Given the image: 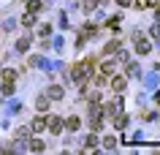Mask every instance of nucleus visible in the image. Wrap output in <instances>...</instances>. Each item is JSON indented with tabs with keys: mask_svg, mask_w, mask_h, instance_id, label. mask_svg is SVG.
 <instances>
[{
	"mask_svg": "<svg viewBox=\"0 0 160 155\" xmlns=\"http://www.w3.org/2000/svg\"><path fill=\"white\" fill-rule=\"evenodd\" d=\"M119 49H122V44H119V41H109L106 46H103V54H117Z\"/></svg>",
	"mask_w": 160,
	"mask_h": 155,
	"instance_id": "obj_6",
	"label": "nucleus"
},
{
	"mask_svg": "<svg viewBox=\"0 0 160 155\" xmlns=\"http://www.w3.org/2000/svg\"><path fill=\"white\" fill-rule=\"evenodd\" d=\"M106 3H109V0H98V6H106Z\"/></svg>",
	"mask_w": 160,
	"mask_h": 155,
	"instance_id": "obj_26",
	"label": "nucleus"
},
{
	"mask_svg": "<svg viewBox=\"0 0 160 155\" xmlns=\"http://www.w3.org/2000/svg\"><path fill=\"white\" fill-rule=\"evenodd\" d=\"M46 125H49V131H52V133H60V131L65 128V122L60 120V117H49V120H46Z\"/></svg>",
	"mask_w": 160,
	"mask_h": 155,
	"instance_id": "obj_4",
	"label": "nucleus"
},
{
	"mask_svg": "<svg viewBox=\"0 0 160 155\" xmlns=\"http://www.w3.org/2000/svg\"><path fill=\"white\" fill-rule=\"evenodd\" d=\"M101 142H103V147H106V150H114V144H117V142H114V136H103Z\"/></svg>",
	"mask_w": 160,
	"mask_h": 155,
	"instance_id": "obj_16",
	"label": "nucleus"
},
{
	"mask_svg": "<svg viewBox=\"0 0 160 155\" xmlns=\"http://www.w3.org/2000/svg\"><path fill=\"white\" fill-rule=\"evenodd\" d=\"M62 95H65V90L60 85H52L49 90H46V98H49V101H62Z\"/></svg>",
	"mask_w": 160,
	"mask_h": 155,
	"instance_id": "obj_3",
	"label": "nucleus"
},
{
	"mask_svg": "<svg viewBox=\"0 0 160 155\" xmlns=\"http://www.w3.org/2000/svg\"><path fill=\"white\" fill-rule=\"evenodd\" d=\"M30 133H33V128H19L17 131V139H19V142H25V139H30Z\"/></svg>",
	"mask_w": 160,
	"mask_h": 155,
	"instance_id": "obj_13",
	"label": "nucleus"
},
{
	"mask_svg": "<svg viewBox=\"0 0 160 155\" xmlns=\"http://www.w3.org/2000/svg\"><path fill=\"white\" fill-rule=\"evenodd\" d=\"M3 93H6V95L14 93V82H6V85H3Z\"/></svg>",
	"mask_w": 160,
	"mask_h": 155,
	"instance_id": "obj_21",
	"label": "nucleus"
},
{
	"mask_svg": "<svg viewBox=\"0 0 160 155\" xmlns=\"http://www.w3.org/2000/svg\"><path fill=\"white\" fill-rule=\"evenodd\" d=\"M114 128H128V114H117V117H114Z\"/></svg>",
	"mask_w": 160,
	"mask_h": 155,
	"instance_id": "obj_7",
	"label": "nucleus"
},
{
	"mask_svg": "<svg viewBox=\"0 0 160 155\" xmlns=\"http://www.w3.org/2000/svg\"><path fill=\"white\" fill-rule=\"evenodd\" d=\"M155 101H158V103H160V93H158V95H155Z\"/></svg>",
	"mask_w": 160,
	"mask_h": 155,
	"instance_id": "obj_27",
	"label": "nucleus"
},
{
	"mask_svg": "<svg viewBox=\"0 0 160 155\" xmlns=\"http://www.w3.org/2000/svg\"><path fill=\"white\" fill-rule=\"evenodd\" d=\"M136 8L144 11V8H152V0H136Z\"/></svg>",
	"mask_w": 160,
	"mask_h": 155,
	"instance_id": "obj_18",
	"label": "nucleus"
},
{
	"mask_svg": "<svg viewBox=\"0 0 160 155\" xmlns=\"http://www.w3.org/2000/svg\"><path fill=\"white\" fill-rule=\"evenodd\" d=\"M27 46H30V38H27V35H25V38H19V44H17V49H19V52H25Z\"/></svg>",
	"mask_w": 160,
	"mask_h": 155,
	"instance_id": "obj_19",
	"label": "nucleus"
},
{
	"mask_svg": "<svg viewBox=\"0 0 160 155\" xmlns=\"http://www.w3.org/2000/svg\"><path fill=\"white\" fill-rule=\"evenodd\" d=\"M90 74H92V60L87 57V60L76 63L73 71H71V76H73V82H79V85H84L87 79H90Z\"/></svg>",
	"mask_w": 160,
	"mask_h": 155,
	"instance_id": "obj_1",
	"label": "nucleus"
},
{
	"mask_svg": "<svg viewBox=\"0 0 160 155\" xmlns=\"http://www.w3.org/2000/svg\"><path fill=\"white\" fill-rule=\"evenodd\" d=\"M65 128L68 131H79V117H68V120H65Z\"/></svg>",
	"mask_w": 160,
	"mask_h": 155,
	"instance_id": "obj_12",
	"label": "nucleus"
},
{
	"mask_svg": "<svg viewBox=\"0 0 160 155\" xmlns=\"http://www.w3.org/2000/svg\"><path fill=\"white\" fill-rule=\"evenodd\" d=\"M133 41H136V52H138V54H149V52H152V44L147 41V38H144L138 30L133 33Z\"/></svg>",
	"mask_w": 160,
	"mask_h": 155,
	"instance_id": "obj_2",
	"label": "nucleus"
},
{
	"mask_svg": "<svg viewBox=\"0 0 160 155\" xmlns=\"http://www.w3.org/2000/svg\"><path fill=\"white\" fill-rule=\"evenodd\" d=\"M35 106H38V109H41V112H43V109L49 106V98H38V101H35Z\"/></svg>",
	"mask_w": 160,
	"mask_h": 155,
	"instance_id": "obj_20",
	"label": "nucleus"
},
{
	"mask_svg": "<svg viewBox=\"0 0 160 155\" xmlns=\"http://www.w3.org/2000/svg\"><path fill=\"white\" fill-rule=\"evenodd\" d=\"M22 25H25V27H33L35 25V14H33V11H27L25 17H22Z\"/></svg>",
	"mask_w": 160,
	"mask_h": 155,
	"instance_id": "obj_10",
	"label": "nucleus"
},
{
	"mask_svg": "<svg viewBox=\"0 0 160 155\" xmlns=\"http://www.w3.org/2000/svg\"><path fill=\"white\" fill-rule=\"evenodd\" d=\"M30 150H35V152H41V150H43V142H30Z\"/></svg>",
	"mask_w": 160,
	"mask_h": 155,
	"instance_id": "obj_22",
	"label": "nucleus"
},
{
	"mask_svg": "<svg viewBox=\"0 0 160 155\" xmlns=\"http://www.w3.org/2000/svg\"><path fill=\"white\" fill-rule=\"evenodd\" d=\"M95 144H98V136L92 133V136H87V142H84V150H92Z\"/></svg>",
	"mask_w": 160,
	"mask_h": 155,
	"instance_id": "obj_17",
	"label": "nucleus"
},
{
	"mask_svg": "<svg viewBox=\"0 0 160 155\" xmlns=\"http://www.w3.org/2000/svg\"><path fill=\"white\" fill-rule=\"evenodd\" d=\"M125 85H128L125 76H114V79H111V90H114V93H122V90H125Z\"/></svg>",
	"mask_w": 160,
	"mask_h": 155,
	"instance_id": "obj_5",
	"label": "nucleus"
},
{
	"mask_svg": "<svg viewBox=\"0 0 160 155\" xmlns=\"http://www.w3.org/2000/svg\"><path fill=\"white\" fill-rule=\"evenodd\" d=\"M114 3H117V6H122V8H128V6H130V0H114Z\"/></svg>",
	"mask_w": 160,
	"mask_h": 155,
	"instance_id": "obj_25",
	"label": "nucleus"
},
{
	"mask_svg": "<svg viewBox=\"0 0 160 155\" xmlns=\"http://www.w3.org/2000/svg\"><path fill=\"white\" fill-rule=\"evenodd\" d=\"M49 33H52V25H43V27H41V35H43V38H46V35H49Z\"/></svg>",
	"mask_w": 160,
	"mask_h": 155,
	"instance_id": "obj_23",
	"label": "nucleus"
},
{
	"mask_svg": "<svg viewBox=\"0 0 160 155\" xmlns=\"http://www.w3.org/2000/svg\"><path fill=\"white\" fill-rule=\"evenodd\" d=\"M27 8L33 11V14H38V11L43 8V3H41V0H30V3H27Z\"/></svg>",
	"mask_w": 160,
	"mask_h": 155,
	"instance_id": "obj_14",
	"label": "nucleus"
},
{
	"mask_svg": "<svg viewBox=\"0 0 160 155\" xmlns=\"http://www.w3.org/2000/svg\"><path fill=\"white\" fill-rule=\"evenodd\" d=\"M114 68H117V65H114V63H103V65H101V74H103V76H111V74H114Z\"/></svg>",
	"mask_w": 160,
	"mask_h": 155,
	"instance_id": "obj_9",
	"label": "nucleus"
},
{
	"mask_svg": "<svg viewBox=\"0 0 160 155\" xmlns=\"http://www.w3.org/2000/svg\"><path fill=\"white\" fill-rule=\"evenodd\" d=\"M14 79H17V71H14V68H6V71H3V82H14Z\"/></svg>",
	"mask_w": 160,
	"mask_h": 155,
	"instance_id": "obj_15",
	"label": "nucleus"
},
{
	"mask_svg": "<svg viewBox=\"0 0 160 155\" xmlns=\"http://www.w3.org/2000/svg\"><path fill=\"white\" fill-rule=\"evenodd\" d=\"M152 38H160V25H155V27H152Z\"/></svg>",
	"mask_w": 160,
	"mask_h": 155,
	"instance_id": "obj_24",
	"label": "nucleus"
},
{
	"mask_svg": "<svg viewBox=\"0 0 160 155\" xmlns=\"http://www.w3.org/2000/svg\"><path fill=\"white\" fill-rule=\"evenodd\" d=\"M30 128H33V131H43V128H46V117H35Z\"/></svg>",
	"mask_w": 160,
	"mask_h": 155,
	"instance_id": "obj_11",
	"label": "nucleus"
},
{
	"mask_svg": "<svg viewBox=\"0 0 160 155\" xmlns=\"http://www.w3.org/2000/svg\"><path fill=\"white\" fill-rule=\"evenodd\" d=\"M95 8H98V0H82V11L90 14V11H95Z\"/></svg>",
	"mask_w": 160,
	"mask_h": 155,
	"instance_id": "obj_8",
	"label": "nucleus"
}]
</instances>
